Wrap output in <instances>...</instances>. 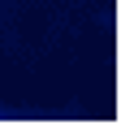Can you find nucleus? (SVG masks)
<instances>
[]
</instances>
